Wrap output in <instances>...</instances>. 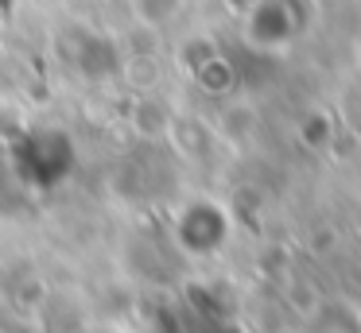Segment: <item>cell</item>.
Here are the masks:
<instances>
[{
	"label": "cell",
	"instance_id": "2",
	"mask_svg": "<svg viewBox=\"0 0 361 333\" xmlns=\"http://www.w3.org/2000/svg\"><path fill=\"white\" fill-rule=\"evenodd\" d=\"M133 128L144 132V136H164V132H171V113H167L159 101L140 97L133 108Z\"/></svg>",
	"mask_w": 361,
	"mask_h": 333
},
{
	"label": "cell",
	"instance_id": "1",
	"mask_svg": "<svg viewBox=\"0 0 361 333\" xmlns=\"http://www.w3.org/2000/svg\"><path fill=\"white\" fill-rule=\"evenodd\" d=\"M128 8H133V20L144 31H164L183 15L187 0H128Z\"/></svg>",
	"mask_w": 361,
	"mask_h": 333
}]
</instances>
